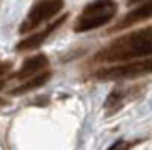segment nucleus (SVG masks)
I'll use <instances>...</instances> for the list:
<instances>
[{
	"mask_svg": "<svg viewBox=\"0 0 152 150\" xmlns=\"http://www.w3.org/2000/svg\"><path fill=\"white\" fill-rule=\"evenodd\" d=\"M152 56V26L119 37L95 56L96 61H128Z\"/></svg>",
	"mask_w": 152,
	"mask_h": 150,
	"instance_id": "f257e3e1",
	"label": "nucleus"
},
{
	"mask_svg": "<svg viewBox=\"0 0 152 150\" xmlns=\"http://www.w3.org/2000/svg\"><path fill=\"white\" fill-rule=\"evenodd\" d=\"M117 13V4L113 0H95V2L87 4L78 15L74 22V32H91L96 30L115 17Z\"/></svg>",
	"mask_w": 152,
	"mask_h": 150,
	"instance_id": "f03ea898",
	"label": "nucleus"
},
{
	"mask_svg": "<svg viewBox=\"0 0 152 150\" xmlns=\"http://www.w3.org/2000/svg\"><path fill=\"white\" fill-rule=\"evenodd\" d=\"M65 2L63 0H37L32 6V9L28 11L26 19L22 20V24L19 28L20 33H28L35 30L37 26H41L43 22H47L48 19H52L54 15H58L63 9Z\"/></svg>",
	"mask_w": 152,
	"mask_h": 150,
	"instance_id": "7ed1b4c3",
	"label": "nucleus"
},
{
	"mask_svg": "<svg viewBox=\"0 0 152 150\" xmlns=\"http://www.w3.org/2000/svg\"><path fill=\"white\" fill-rule=\"evenodd\" d=\"M152 72V58L143 61H132L117 67H106V69L95 72V78L98 80H124V78H137L143 74Z\"/></svg>",
	"mask_w": 152,
	"mask_h": 150,
	"instance_id": "20e7f679",
	"label": "nucleus"
},
{
	"mask_svg": "<svg viewBox=\"0 0 152 150\" xmlns=\"http://www.w3.org/2000/svg\"><path fill=\"white\" fill-rule=\"evenodd\" d=\"M48 67V58L45 54H37V56H32L28 58L24 63H22L20 71L13 74V78L17 80H26V78H34L37 74H41L43 71H47Z\"/></svg>",
	"mask_w": 152,
	"mask_h": 150,
	"instance_id": "39448f33",
	"label": "nucleus"
},
{
	"mask_svg": "<svg viewBox=\"0 0 152 150\" xmlns=\"http://www.w3.org/2000/svg\"><path fill=\"white\" fill-rule=\"evenodd\" d=\"M67 20V15H61L58 20H54L50 26H47L43 30V32H39V33H34V35H30V37H26V39H22L19 44H17V50L20 52V50H34V48H37V47H41V44L47 41V37L54 32V30H58L59 26L63 24V22Z\"/></svg>",
	"mask_w": 152,
	"mask_h": 150,
	"instance_id": "423d86ee",
	"label": "nucleus"
},
{
	"mask_svg": "<svg viewBox=\"0 0 152 150\" xmlns=\"http://www.w3.org/2000/svg\"><path fill=\"white\" fill-rule=\"evenodd\" d=\"M150 17H152V0H143L137 7H134V9L119 22V24L113 26V32H117V30H124V28H128V26L135 24V22L147 20V19H150Z\"/></svg>",
	"mask_w": 152,
	"mask_h": 150,
	"instance_id": "0eeeda50",
	"label": "nucleus"
},
{
	"mask_svg": "<svg viewBox=\"0 0 152 150\" xmlns=\"http://www.w3.org/2000/svg\"><path fill=\"white\" fill-rule=\"evenodd\" d=\"M50 76H52V74H50L48 71H45V72H41V74H37V76L30 78L28 82H24V84H20L19 87H15L13 91H11V95H22V93L34 91V89H37V87H41V85L47 84V82L50 80Z\"/></svg>",
	"mask_w": 152,
	"mask_h": 150,
	"instance_id": "6e6552de",
	"label": "nucleus"
},
{
	"mask_svg": "<svg viewBox=\"0 0 152 150\" xmlns=\"http://www.w3.org/2000/svg\"><path fill=\"white\" fill-rule=\"evenodd\" d=\"M134 146V143H128V141H123V139H119V141H115L108 150H130Z\"/></svg>",
	"mask_w": 152,
	"mask_h": 150,
	"instance_id": "1a4fd4ad",
	"label": "nucleus"
},
{
	"mask_svg": "<svg viewBox=\"0 0 152 150\" xmlns=\"http://www.w3.org/2000/svg\"><path fill=\"white\" fill-rule=\"evenodd\" d=\"M10 67H11V63H0V76L10 71Z\"/></svg>",
	"mask_w": 152,
	"mask_h": 150,
	"instance_id": "9d476101",
	"label": "nucleus"
},
{
	"mask_svg": "<svg viewBox=\"0 0 152 150\" xmlns=\"http://www.w3.org/2000/svg\"><path fill=\"white\" fill-rule=\"evenodd\" d=\"M126 2H128V4H130V6H132V4H141V2H143V0H126Z\"/></svg>",
	"mask_w": 152,
	"mask_h": 150,
	"instance_id": "9b49d317",
	"label": "nucleus"
},
{
	"mask_svg": "<svg viewBox=\"0 0 152 150\" xmlns=\"http://www.w3.org/2000/svg\"><path fill=\"white\" fill-rule=\"evenodd\" d=\"M6 104H7V102H6L4 98H0V108H2V106H6Z\"/></svg>",
	"mask_w": 152,
	"mask_h": 150,
	"instance_id": "f8f14e48",
	"label": "nucleus"
}]
</instances>
